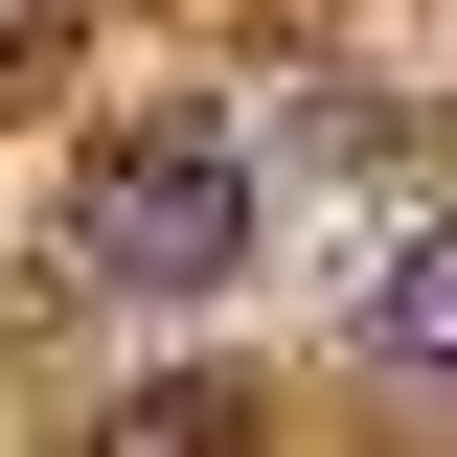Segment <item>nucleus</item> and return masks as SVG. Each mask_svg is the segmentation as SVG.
I'll list each match as a JSON object with an SVG mask.
<instances>
[{
  "label": "nucleus",
  "mask_w": 457,
  "mask_h": 457,
  "mask_svg": "<svg viewBox=\"0 0 457 457\" xmlns=\"http://www.w3.org/2000/svg\"><path fill=\"white\" fill-rule=\"evenodd\" d=\"M69 252H92V297H228V275H252V161L161 114V137H114V161H92Z\"/></svg>",
  "instance_id": "f257e3e1"
},
{
  "label": "nucleus",
  "mask_w": 457,
  "mask_h": 457,
  "mask_svg": "<svg viewBox=\"0 0 457 457\" xmlns=\"http://www.w3.org/2000/svg\"><path fill=\"white\" fill-rule=\"evenodd\" d=\"M366 343H389L411 389H457V228H411L389 275H366Z\"/></svg>",
  "instance_id": "f03ea898"
}]
</instances>
